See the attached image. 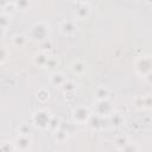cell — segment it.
Instances as JSON below:
<instances>
[{
  "label": "cell",
  "instance_id": "1",
  "mask_svg": "<svg viewBox=\"0 0 152 152\" xmlns=\"http://www.w3.org/2000/svg\"><path fill=\"white\" fill-rule=\"evenodd\" d=\"M50 33H51L50 24L48 21H44V20H39V21L33 23L31 28H30V37H31V39L36 40L37 43H40L45 39H49Z\"/></svg>",
  "mask_w": 152,
  "mask_h": 152
},
{
  "label": "cell",
  "instance_id": "2",
  "mask_svg": "<svg viewBox=\"0 0 152 152\" xmlns=\"http://www.w3.org/2000/svg\"><path fill=\"white\" fill-rule=\"evenodd\" d=\"M51 118H52V114L50 113V110H48L45 108H40V109H37L32 113L30 122L33 126V128L45 131L49 128V124H50Z\"/></svg>",
  "mask_w": 152,
  "mask_h": 152
},
{
  "label": "cell",
  "instance_id": "3",
  "mask_svg": "<svg viewBox=\"0 0 152 152\" xmlns=\"http://www.w3.org/2000/svg\"><path fill=\"white\" fill-rule=\"evenodd\" d=\"M134 71L142 78H148L150 81L152 72V57L150 55L139 56L134 62Z\"/></svg>",
  "mask_w": 152,
  "mask_h": 152
},
{
  "label": "cell",
  "instance_id": "4",
  "mask_svg": "<svg viewBox=\"0 0 152 152\" xmlns=\"http://www.w3.org/2000/svg\"><path fill=\"white\" fill-rule=\"evenodd\" d=\"M91 114L93 113H91L89 107H87L84 104H80V106H76L72 109L71 119H72V122L76 124V125H87Z\"/></svg>",
  "mask_w": 152,
  "mask_h": 152
},
{
  "label": "cell",
  "instance_id": "5",
  "mask_svg": "<svg viewBox=\"0 0 152 152\" xmlns=\"http://www.w3.org/2000/svg\"><path fill=\"white\" fill-rule=\"evenodd\" d=\"M93 108H94L93 114H95V115H97L102 119H106V118L108 119L114 112V107L112 106L109 100L108 101H96L94 103Z\"/></svg>",
  "mask_w": 152,
  "mask_h": 152
},
{
  "label": "cell",
  "instance_id": "6",
  "mask_svg": "<svg viewBox=\"0 0 152 152\" xmlns=\"http://www.w3.org/2000/svg\"><path fill=\"white\" fill-rule=\"evenodd\" d=\"M72 5L75 6L74 12H75V15H76L77 19L84 20L90 15L91 7H90L89 2H87V1H74Z\"/></svg>",
  "mask_w": 152,
  "mask_h": 152
},
{
  "label": "cell",
  "instance_id": "7",
  "mask_svg": "<svg viewBox=\"0 0 152 152\" xmlns=\"http://www.w3.org/2000/svg\"><path fill=\"white\" fill-rule=\"evenodd\" d=\"M77 25L75 23V20L71 19H64L63 21H61L59 24V31L64 34V36H75L77 33Z\"/></svg>",
  "mask_w": 152,
  "mask_h": 152
},
{
  "label": "cell",
  "instance_id": "8",
  "mask_svg": "<svg viewBox=\"0 0 152 152\" xmlns=\"http://www.w3.org/2000/svg\"><path fill=\"white\" fill-rule=\"evenodd\" d=\"M31 135H19L14 139V146H15V151H20V152H26L30 150L31 146Z\"/></svg>",
  "mask_w": 152,
  "mask_h": 152
},
{
  "label": "cell",
  "instance_id": "9",
  "mask_svg": "<svg viewBox=\"0 0 152 152\" xmlns=\"http://www.w3.org/2000/svg\"><path fill=\"white\" fill-rule=\"evenodd\" d=\"M151 104H152V99H151L150 94L141 95V96H138L134 99V106L138 109H150Z\"/></svg>",
  "mask_w": 152,
  "mask_h": 152
},
{
  "label": "cell",
  "instance_id": "10",
  "mask_svg": "<svg viewBox=\"0 0 152 152\" xmlns=\"http://www.w3.org/2000/svg\"><path fill=\"white\" fill-rule=\"evenodd\" d=\"M94 96L96 101H108L110 99V89L106 86H99L94 91Z\"/></svg>",
  "mask_w": 152,
  "mask_h": 152
},
{
  "label": "cell",
  "instance_id": "11",
  "mask_svg": "<svg viewBox=\"0 0 152 152\" xmlns=\"http://www.w3.org/2000/svg\"><path fill=\"white\" fill-rule=\"evenodd\" d=\"M66 80H68L66 76L62 71H53L50 76V83L53 87H58V88H61Z\"/></svg>",
  "mask_w": 152,
  "mask_h": 152
},
{
  "label": "cell",
  "instance_id": "12",
  "mask_svg": "<svg viewBox=\"0 0 152 152\" xmlns=\"http://www.w3.org/2000/svg\"><path fill=\"white\" fill-rule=\"evenodd\" d=\"M69 134H70V132L66 128H64L63 126H61L59 128H57L52 132V138L55 139L56 142H64L68 140Z\"/></svg>",
  "mask_w": 152,
  "mask_h": 152
},
{
  "label": "cell",
  "instance_id": "13",
  "mask_svg": "<svg viewBox=\"0 0 152 152\" xmlns=\"http://www.w3.org/2000/svg\"><path fill=\"white\" fill-rule=\"evenodd\" d=\"M70 70H71V72H72L74 75L81 76V75H83V74L87 71V64H86L83 61H81V59H76V61H74V62L71 63Z\"/></svg>",
  "mask_w": 152,
  "mask_h": 152
},
{
  "label": "cell",
  "instance_id": "14",
  "mask_svg": "<svg viewBox=\"0 0 152 152\" xmlns=\"http://www.w3.org/2000/svg\"><path fill=\"white\" fill-rule=\"evenodd\" d=\"M49 57H50L49 53L38 51V52H36V53L33 55L32 61H33V63H34L36 65H38V66H43V68H44L45 64H46V62H48V59H49Z\"/></svg>",
  "mask_w": 152,
  "mask_h": 152
},
{
  "label": "cell",
  "instance_id": "15",
  "mask_svg": "<svg viewBox=\"0 0 152 152\" xmlns=\"http://www.w3.org/2000/svg\"><path fill=\"white\" fill-rule=\"evenodd\" d=\"M108 119L110 121V125L113 127H115V128L122 126V124H124V115L121 113H119V112H115V110L113 112V114Z\"/></svg>",
  "mask_w": 152,
  "mask_h": 152
},
{
  "label": "cell",
  "instance_id": "16",
  "mask_svg": "<svg viewBox=\"0 0 152 152\" xmlns=\"http://www.w3.org/2000/svg\"><path fill=\"white\" fill-rule=\"evenodd\" d=\"M36 99H37L39 102H42V103L46 102V101L50 99V91H49V89L45 88V87H40V88L37 90V93H36Z\"/></svg>",
  "mask_w": 152,
  "mask_h": 152
},
{
  "label": "cell",
  "instance_id": "17",
  "mask_svg": "<svg viewBox=\"0 0 152 152\" xmlns=\"http://www.w3.org/2000/svg\"><path fill=\"white\" fill-rule=\"evenodd\" d=\"M129 141H131V140H129V137H128L127 134H120V135H118V137L114 139V146H115L116 150H120V148H122L124 146H126Z\"/></svg>",
  "mask_w": 152,
  "mask_h": 152
},
{
  "label": "cell",
  "instance_id": "18",
  "mask_svg": "<svg viewBox=\"0 0 152 152\" xmlns=\"http://www.w3.org/2000/svg\"><path fill=\"white\" fill-rule=\"evenodd\" d=\"M102 120H103L102 118H100V116H97L95 114H91V116L89 118L87 125L93 129H101L102 128V124H100V121H102Z\"/></svg>",
  "mask_w": 152,
  "mask_h": 152
},
{
  "label": "cell",
  "instance_id": "19",
  "mask_svg": "<svg viewBox=\"0 0 152 152\" xmlns=\"http://www.w3.org/2000/svg\"><path fill=\"white\" fill-rule=\"evenodd\" d=\"M27 42V38L25 34L23 33H17L12 37V44L15 46V48H23Z\"/></svg>",
  "mask_w": 152,
  "mask_h": 152
},
{
  "label": "cell",
  "instance_id": "20",
  "mask_svg": "<svg viewBox=\"0 0 152 152\" xmlns=\"http://www.w3.org/2000/svg\"><path fill=\"white\" fill-rule=\"evenodd\" d=\"M33 129V126L31 122H21L18 127V134L19 135H31Z\"/></svg>",
  "mask_w": 152,
  "mask_h": 152
},
{
  "label": "cell",
  "instance_id": "21",
  "mask_svg": "<svg viewBox=\"0 0 152 152\" xmlns=\"http://www.w3.org/2000/svg\"><path fill=\"white\" fill-rule=\"evenodd\" d=\"M38 44H39V51L45 52V53H49V55H50V52L53 49V44H52V42H51L50 38L49 39H45V40H43V42H40Z\"/></svg>",
  "mask_w": 152,
  "mask_h": 152
},
{
  "label": "cell",
  "instance_id": "22",
  "mask_svg": "<svg viewBox=\"0 0 152 152\" xmlns=\"http://www.w3.org/2000/svg\"><path fill=\"white\" fill-rule=\"evenodd\" d=\"M76 88H77V86H76V83H75L72 80H66V81L64 82V84L61 87L63 94L71 93V91H76Z\"/></svg>",
  "mask_w": 152,
  "mask_h": 152
},
{
  "label": "cell",
  "instance_id": "23",
  "mask_svg": "<svg viewBox=\"0 0 152 152\" xmlns=\"http://www.w3.org/2000/svg\"><path fill=\"white\" fill-rule=\"evenodd\" d=\"M10 25H11V15L5 12H0V27L6 30Z\"/></svg>",
  "mask_w": 152,
  "mask_h": 152
},
{
  "label": "cell",
  "instance_id": "24",
  "mask_svg": "<svg viewBox=\"0 0 152 152\" xmlns=\"http://www.w3.org/2000/svg\"><path fill=\"white\" fill-rule=\"evenodd\" d=\"M0 152H15V146L13 141H2L0 144Z\"/></svg>",
  "mask_w": 152,
  "mask_h": 152
},
{
  "label": "cell",
  "instance_id": "25",
  "mask_svg": "<svg viewBox=\"0 0 152 152\" xmlns=\"http://www.w3.org/2000/svg\"><path fill=\"white\" fill-rule=\"evenodd\" d=\"M14 5H15V10L17 11H27L30 7H31V2L27 1V0H19V1H14Z\"/></svg>",
  "mask_w": 152,
  "mask_h": 152
},
{
  "label": "cell",
  "instance_id": "26",
  "mask_svg": "<svg viewBox=\"0 0 152 152\" xmlns=\"http://www.w3.org/2000/svg\"><path fill=\"white\" fill-rule=\"evenodd\" d=\"M118 152H140V150H139V146L135 142L129 141L126 146H124L122 148L118 150Z\"/></svg>",
  "mask_w": 152,
  "mask_h": 152
},
{
  "label": "cell",
  "instance_id": "27",
  "mask_svg": "<svg viewBox=\"0 0 152 152\" xmlns=\"http://www.w3.org/2000/svg\"><path fill=\"white\" fill-rule=\"evenodd\" d=\"M61 126H62V120H61V118H58V116H53V115H52V118H51V120H50V124H49V128H48V129H51V131L53 132L55 129L59 128Z\"/></svg>",
  "mask_w": 152,
  "mask_h": 152
},
{
  "label": "cell",
  "instance_id": "28",
  "mask_svg": "<svg viewBox=\"0 0 152 152\" xmlns=\"http://www.w3.org/2000/svg\"><path fill=\"white\" fill-rule=\"evenodd\" d=\"M2 10V12H5V13H7V14H10L11 15V13H13L14 11H17L15 10V5H14V1H6L5 2V5H4V7L1 8Z\"/></svg>",
  "mask_w": 152,
  "mask_h": 152
},
{
  "label": "cell",
  "instance_id": "29",
  "mask_svg": "<svg viewBox=\"0 0 152 152\" xmlns=\"http://www.w3.org/2000/svg\"><path fill=\"white\" fill-rule=\"evenodd\" d=\"M10 57V51L6 46H0V65L4 64Z\"/></svg>",
  "mask_w": 152,
  "mask_h": 152
},
{
  "label": "cell",
  "instance_id": "30",
  "mask_svg": "<svg viewBox=\"0 0 152 152\" xmlns=\"http://www.w3.org/2000/svg\"><path fill=\"white\" fill-rule=\"evenodd\" d=\"M57 64H58V61H57V58H55V57L50 56L44 68H46V69H49V70H53V69L57 66Z\"/></svg>",
  "mask_w": 152,
  "mask_h": 152
},
{
  "label": "cell",
  "instance_id": "31",
  "mask_svg": "<svg viewBox=\"0 0 152 152\" xmlns=\"http://www.w3.org/2000/svg\"><path fill=\"white\" fill-rule=\"evenodd\" d=\"M75 93H76V91L66 93V94H64V96H65V99H66L68 101H71V100H74V99H75Z\"/></svg>",
  "mask_w": 152,
  "mask_h": 152
},
{
  "label": "cell",
  "instance_id": "32",
  "mask_svg": "<svg viewBox=\"0 0 152 152\" xmlns=\"http://www.w3.org/2000/svg\"><path fill=\"white\" fill-rule=\"evenodd\" d=\"M5 34H6V30H4V28L0 27V39H2L5 37Z\"/></svg>",
  "mask_w": 152,
  "mask_h": 152
}]
</instances>
